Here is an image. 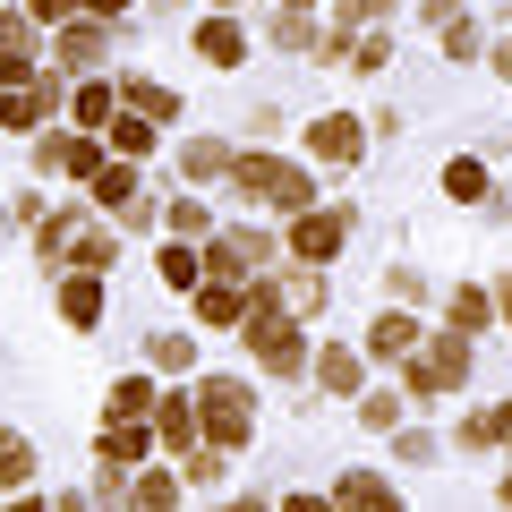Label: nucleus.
Masks as SVG:
<instances>
[{"mask_svg":"<svg viewBox=\"0 0 512 512\" xmlns=\"http://www.w3.org/2000/svg\"><path fill=\"white\" fill-rule=\"evenodd\" d=\"M43 111H35V86H0V128L18 137V128H35Z\"/></svg>","mask_w":512,"mask_h":512,"instance_id":"obj_35","label":"nucleus"},{"mask_svg":"<svg viewBox=\"0 0 512 512\" xmlns=\"http://www.w3.org/2000/svg\"><path fill=\"white\" fill-rule=\"evenodd\" d=\"M103 43H111V26H103V18H69L52 52H60V69H94V60H103Z\"/></svg>","mask_w":512,"mask_h":512,"instance_id":"obj_16","label":"nucleus"},{"mask_svg":"<svg viewBox=\"0 0 512 512\" xmlns=\"http://www.w3.org/2000/svg\"><path fill=\"white\" fill-rule=\"evenodd\" d=\"M86 18H103V26H111V18H128V0H86Z\"/></svg>","mask_w":512,"mask_h":512,"instance_id":"obj_44","label":"nucleus"},{"mask_svg":"<svg viewBox=\"0 0 512 512\" xmlns=\"http://www.w3.org/2000/svg\"><path fill=\"white\" fill-rule=\"evenodd\" d=\"M180 470H188V487H214V478L231 470V453H222V444H197V453H188Z\"/></svg>","mask_w":512,"mask_h":512,"instance_id":"obj_38","label":"nucleus"},{"mask_svg":"<svg viewBox=\"0 0 512 512\" xmlns=\"http://www.w3.org/2000/svg\"><path fill=\"white\" fill-rule=\"evenodd\" d=\"M487 444H512V402L478 410V419H461V453H487Z\"/></svg>","mask_w":512,"mask_h":512,"instance_id":"obj_27","label":"nucleus"},{"mask_svg":"<svg viewBox=\"0 0 512 512\" xmlns=\"http://www.w3.org/2000/svg\"><path fill=\"white\" fill-rule=\"evenodd\" d=\"M461 384H470V333H427L419 350H410V393H419V402H436V393H461Z\"/></svg>","mask_w":512,"mask_h":512,"instance_id":"obj_5","label":"nucleus"},{"mask_svg":"<svg viewBox=\"0 0 512 512\" xmlns=\"http://www.w3.org/2000/svg\"><path fill=\"white\" fill-rule=\"evenodd\" d=\"M274 52H316V26H308V9H282V18H274Z\"/></svg>","mask_w":512,"mask_h":512,"instance_id":"obj_36","label":"nucleus"},{"mask_svg":"<svg viewBox=\"0 0 512 512\" xmlns=\"http://www.w3.org/2000/svg\"><path fill=\"white\" fill-rule=\"evenodd\" d=\"M256 299H265L274 316H316V308H325V274L299 265V274H282V282H256Z\"/></svg>","mask_w":512,"mask_h":512,"instance_id":"obj_11","label":"nucleus"},{"mask_svg":"<svg viewBox=\"0 0 512 512\" xmlns=\"http://www.w3.org/2000/svg\"><path fill=\"white\" fill-rule=\"evenodd\" d=\"M128 512H180V470H137L128 478Z\"/></svg>","mask_w":512,"mask_h":512,"instance_id":"obj_20","label":"nucleus"},{"mask_svg":"<svg viewBox=\"0 0 512 512\" xmlns=\"http://www.w3.org/2000/svg\"><path fill=\"white\" fill-rule=\"evenodd\" d=\"M333 248H342V214H316V205H308V214H291V256H299V265L325 274Z\"/></svg>","mask_w":512,"mask_h":512,"instance_id":"obj_12","label":"nucleus"},{"mask_svg":"<svg viewBox=\"0 0 512 512\" xmlns=\"http://www.w3.org/2000/svg\"><path fill=\"white\" fill-rule=\"evenodd\" d=\"M504 504H512V470H504Z\"/></svg>","mask_w":512,"mask_h":512,"instance_id":"obj_50","label":"nucleus"},{"mask_svg":"<svg viewBox=\"0 0 512 512\" xmlns=\"http://www.w3.org/2000/svg\"><path fill=\"white\" fill-rule=\"evenodd\" d=\"M0 86H35V26L0 18Z\"/></svg>","mask_w":512,"mask_h":512,"instance_id":"obj_15","label":"nucleus"},{"mask_svg":"<svg viewBox=\"0 0 512 512\" xmlns=\"http://www.w3.org/2000/svg\"><path fill=\"white\" fill-rule=\"evenodd\" d=\"M154 436H163L171 461L197 453V444H205V427H197V393H163V402H154Z\"/></svg>","mask_w":512,"mask_h":512,"instance_id":"obj_8","label":"nucleus"},{"mask_svg":"<svg viewBox=\"0 0 512 512\" xmlns=\"http://www.w3.org/2000/svg\"><path fill=\"white\" fill-rule=\"evenodd\" d=\"M163 282H171V291H197V282H205V256L188 248V239H171V248H163Z\"/></svg>","mask_w":512,"mask_h":512,"instance_id":"obj_31","label":"nucleus"},{"mask_svg":"<svg viewBox=\"0 0 512 512\" xmlns=\"http://www.w3.org/2000/svg\"><path fill=\"white\" fill-rule=\"evenodd\" d=\"M120 111H137V120H180V94L171 86H154V77H120Z\"/></svg>","mask_w":512,"mask_h":512,"instance_id":"obj_17","label":"nucleus"},{"mask_svg":"<svg viewBox=\"0 0 512 512\" xmlns=\"http://www.w3.org/2000/svg\"><path fill=\"white\" fill-rule=\"evenodd\" d=\"M154 402H163V393H154V376H120V384H111L103 427H111V419H154Z\"/></svg>","mask_w":512,"mask_h":512,"instance_id":"obj_26","label":"nucleus"},{"mask_svg":"<svg viewBox=\"0 0 512 512\" xmlns=\"http://www.w3.org/2000/svg\"><path fill=\"white\" fill-rule=\"evenodd\" d=\"M60 316H69V325H103V274H69L60 282Z\"/></svg>","mask_w":512,"mask_h":512,"instance_id":"obj_22","label":"nucleus"},{"mask_svg":"<svg viewBox=\"0 0 512 512\" xmlns=\"http://www.w3.org/2000/svg\"><path fill=\"white\" fill-rule=\"evenodd\" d=\"M231 163H239V154L222 146V137H188V146H180V171H188V180H231Z\"/></svg>","mask_w":512,"mask_h":512,"instance_id":"obj_21","label":"nucleus"},{"mask_svg":"<svg viewBox=\"0 0 512 512\" xmlns=\"http://www.w3.org/2000/svg\"><path fill=\"white\" fill-rule=\"evenodd\" d=\"M274 512H342V504H333V495H282Z\"/></svg>","mask_w":512,"mask_h":512,"instance_id":"obj_43","label":"nucleus"},{"mask_svg":"<svg viewBox=\"0 0 512 512\" xmlns=\"http://www.w3.org/2000/svg\"><path fill=\"white\" fill-rule=\"evenodd\" d=\"M248 350H256V367H265V376H299V367H308V333H299V316H274L265 308V299L248 291Z\"/></svg>","mask_w":512,"mask_h":512,"instance_id":"obj_4","label":"nucleus"},{"mask_svg":"<svg viewBox=\"0 0 512 512\" xmlns=\"http://www.w3.org/2000/svg\"><path fill=\"white\" fill-rule=\"evenodd\" d=\"M282 9H308V0H282Z\"/></svg>","mask_w":512,"mask_h":512,"instance_id":"obj_51","label":"nucleus"},{"mask_svg":"<svg viewBox=\"0 0 512 512\" xmlns=\"http://www.w3.org/2000/svg\"><path fill=\"white\" fill-rule=\"evenodd\" d=\"M487 316H495V299H487V291H453V333H478Z\"/></svg>","mask_w":512,"mask_h":512,"instance_id":"obj_40","label":"nucleus"},{"mask_svg":"<svg viewBox=\"0 0 512 512\" xmlns=\"http://www.w3.org/2000/svg\"><path fill=\"white\" fill-rule=\"evenodd\" d=\"M137 461H146V419H111V427H103V453H94V470L128 478Z\"/></svg>","mask_w":512,"mask_h":512,"instance_id":"obj_14","label":"nucleus"},{"mask_svg":"<svg viewBox=\"0 0 512 512\" xmlns=\"http://www.w3.org/2000/svg\"><path fill=\"white\" fill-rule=\"evenodd\" d=\"M26 478H35V444L9 427V436H0V487H26Z\"/></svg>","mask_w":512,"mask_h":512,"instance_id":"obj_32","label":"nucleus"},{"mask_svg":"<svg viewBox=\"0 0 512 512\" xmlns=\"http://www.w3.org/2000/svg\"><path fill=\"white\" fill-rule=\"evenodd\" d=\"M231 180H239V197H248V205H274V214H308V205H316L308 163H282V154H239Z\"/></svg>","mask_w":512,"mask_h":512,"instance_id":"obj_1","label":"nucleus"},{"mask_svg":"<svg viewBox=\"0 0 512 512\" xmlns=\"http://www.w3.org/2000/svg\"><path fill=\"white\" fill-rule=\"evenodd\" d=\"M163 222H171V239H188V248H205V239H214V214H205L197 197H171Z\"/></svg>","mask_w":512,"mask_h":512,"instance_id":"obj_30","label":"nucleus"},{"mask_svg":"<svg viewBox=\"0 0 512 512\" xmlns=\"http://www.w3.org/2000/svg\"><path fill=\"white\" fill-rule=\"evenodd\" d=\"M197 52L214 60V69H239V60H248V35H239L231 18H205V26H197Z\"/></svg>","mask_w":512,"mask_h":512,"instance_id":"obj_24","label":"nucleus"},{"mask_svg":"<svg viewBox=\"0 0 512 512\" xmlns=\"http://www.w3.org/2000/svg\"><path fill=\"white\" fill-rule=\"evenodd\" d=\"M495 299H504V316H512V282H504V291H495Z\"/></svg>","mask_w":512,"mask_h":512,"instance_id":"obj_49","label":"nucleus"},{"mask_svg":"<svg viewBox=\"0 0 512 512\" xmlns=\"http://www.w3.org/2000/svg\"><path fill=\"white\" fill-rule=\"evenodd\" d=\"M419 9H427L436 26H444V18H461V0H419Z\"/></svg>","mask_w":512,"mask_h":512,"instance_id":"obj_45","label":"nucleus"},{"mask_svg":"<svg viewBox=\"0 0 512 512\" xmlns=\"http://www.w3.org/2000/svg\"><path fill=\"white\" fill-rule=\"evenodd\" d=\"M77 9H86V0H26V18H35V26H69Z\"/></svg>","mask_w":512,"mask_h":512,"instance_id":"obj_42","label":"nucleus"},{"mask_svg":"<svg viewBox=\"0 0 512 512\" xmlns=\"http://www.w3.org/2000/svg\"><path fill=\"white\" fill-rule=\"evenodd\" d=\"M35 248H43V265H69V274H103L111 256H120L94 214H43L35 222Z\"/></svg>","mask_w":512,"mask_h":512,"instance_id":"obj_2","label":"nucleus"},{"mask_svg":"<svg viewBox=\"0 0 512 512\" xmlns=\"http://www.w3.org/2000/svg\"><path fill=\"white\" fill-rule=\"evenodd\" d=\"M103 163H111V146H103V137H86V128L35 137V171H43V180H94Z\"/></svg>","mask_w":512,"mask_h":512,"instance_id":"obj_7","label":"nucleus"},{"mask_svg":"<svg viewBox=\"0 0 512 512\" xmlns=\"http://www.w3.org/2000/svg\"><path fill=\"white\" fill-rule=\"evenodd\" d=\"M214 9H231V0H214Z\"/></svg>","mask_w":512,"mask_h":512,"instance_id":"obj_52","label":"nucleus"},{"mask_svg":"<svg viewBox=\"0 0 512 512\" xmlns=\"http://www.w3.org/2000/svg\"><path fill=\"white\" fill-rule=\"evenodd\" d=\"M444 60H453V69H461V60H487V43H478L470 18H444Z\"/></svg>","mask_w":512,"mask_h":512,"instance_id":"obj_37","label":"nucleus"},{"mask_svg":"<svg viewBox=\"0 0 512 512\" xmlns=\"http://www.w3.org/2000/svg\"><path fill=\"white\" fill-rule=\"evenodd\" d=\"M444 197H453V205H487V163L453 154V163H444Z\"/></svg>","mask_w":512,"mask_h":512,"instance_id":"obj_29","label":"nucleus"},{"mask_svg":"<svg viewBox=\"0 0 512 512\" xmlns=\"http://www.w3.org/2000/svg\"><path fill=\"white\" fill-rule=\"evenodd\" d=\"M35 111H43V120L69 111V77H60V69H35Z\"/></svg>","mask_w":512,"mask_h":512,"instance_id":"obj_39","label":"nucleus"},{"mask_svg":"<svg viewBox=\"0 0 512 512\" xmlns=\"http://www.w3.org/2000/svg\"><path fill=\"white\" fill-rule=\"evenodd\" d=\"M359 146H367L359 111H325V120H308V154H316V163H359Z\"/></svg>","mask_w":512,"mask_h":512,"instance_id":"obj_10","label":"nucleus"},{"mask_svg":"<svg viewBox=\"0 0 512 512\" xmlns=\"http://www.w3.org/2000/svg\"><path fill=\"white\" fill-rule=\"evenodd\" d=\"M197 316L205 325H248V291L239 282H197Z\"/></svg>","mask_w":512,"mask_h":512,"instance_id":"obj_23","label":"nucleus"},{"mask_svg":"<svg viewBox=\"0 0 512 512\" xmlns=\"http://www.w3.org/2000/svg\"><path fill=\"white\" fill-rule=\"evenodd\" d=\"M384 9H393V0H333V26H342V35H359V26H376ZM342 35H333V43H342ZM333 43H325V52H333Z\"/></svg>","mask_w":512,"mask_h":512,"instance_id":"obj_34","label":"nucleus"},{"mask_svg":"<svg viewBox=\"0 0 512 512\" xmlns=\"http://www.w3.org/2000/svg\"><path fill=\"white\" fill-rule=\"evenodd\" d=\"M197 427H205V444L239 453V444L256 436V402H248V384H239V376H205V384H197Z\"/></svg>","mask_w":512,"mask_h":512,"instance_id":"obj_3","label":"nucleus"},{"mask_svg":"<svg viewBox=\"0 0 512 512\" xmlns=\"http://www.w3.org/2000/svg\"><path fill=\"white\" fill-rule=\"evenodd\" d=\"M146 359L163 367V376H188V359H197V342H188V333H154V342H146Z\"/></svg>","mask_w":512,"mask_h":512,"instance_id":"obj_33","label":"nucleus"},{"mask_svg":"<svg viewBox=\"0 0 512 512\" xmlns=\"http://www.w3.org/2000/svg\"><path fill=\"white\" fill-rule=\"evenodd\" d=\"M103 146H111V163H146V154H154V120H120V111H111Z\"/></svg>","mask_w":512,"mask_h":512,"instance_id":"obj_25","label":"nucleus"},{"mask_svg":"<svg viewBox=\"0 0 512 512\" xmlns=\"http://www.w3.org/2000/svg\"><path fill=\"white\" fill-rule=\"evenodd\" d=\"M487 60H495V69H504V77H512V35H504V43H495V52H487Z\"/></svg>","mask_w":512,"mask_h":512,"instance_id":"obj_46","label":"nucleus"},{"mask_svg":"<svg viewBox=\"0 0 512 512\" xmlns=\"http://www.w3.org/2000/svg\"><path fill=\"white\" fill-rule=\"evenodd\" d=\"M333 504H342V512H402V495L384 487L376 470H350L342 487H333Z\"/></svg>","mask_w":512,"mask_h":512,"instance_id":"obj_19","label":"nucleus"},{"mask_svg":"<svg viewBox=\"0 0 512 512\" xmlns=\"http://www.w3.org/2000/svg\"><path fill=\"white\" fill-rule=\"evenodd\" d=\"M359 419L376 427V436H393V427H402V393H367V402H359Z\"/></svg>","mask_w":512,"mask_h":512,"instance_id":"obj_41","label":"nucleus"},{"mask_svg":"<svg viewBox=\"0 0 512 512\" xmlns=\"http://www.w3.org/2000/svg\"><path fill=\"white\" fill-rule=\"evenodd\" d=\"M419 342H427V325H419V316H402V308H384L376 325H367V359H410Z\"/></svg>","mask_w":512,"mask_h":512,"instance_id":"obj_13","label":"nucleus"},{"mask_svg":"<svg viewBox=\"0 0 512 512\" xmlns=\"http://www.w3.org/2000/svg\"><path fill=\"white\" fill-rule=\"evenodd\" d=\"M274 256H282V248H274L265 231H214V239H205V282H239V291H248Z\"/></svg>","mask_w":512,"mask_h":512,"instance_id":"obj_6","label":"nucleus"},{"mask_svg":"<svg viewBox=\"0 0 512 512\" xmlns=\"http://www.w3.org/2000/svg\"><path fill=\"white\" fill-rule=\"evenodd\" d=\"M222 512H274V504H256V495H239V504H222Z\"/></svg>","mask_w":512,"mask_h":512,"instance_id":"obj_47","label":"nucleus"},{"mask_svg":"<svg viewBox=\"0 0 512 512\" xmlns=\"http://www.w3.org/2000/svg\"><path fill=\"white\" fill-rule=\"evenodd\" d=\"M111 111H120V86H103V77H86V86L69 94V120L86 128V137H103V128H111Z\"/></svg>","mask_w":512,"mask_h":512,"instance_id":"obj_18","label":"nucleus"},{"mask_svg":"<svg viewBox=\"0 0 512 512\" xmlns=\"http://www.w3.org/2000/svg\"><path fill=\"white\" fill-rule=\"evenodd\" d=\"M86 188H94V205H103V214H120V222H154V205L137 197V163H103Z\"/></svg>","mask_w":512,"mask_h":512,"instance_id":"obj_9","label":"nucleus"},{"mask_svg":"<svg viewBox=\"0 0 512 512\" xmlns=\"http://www.w3.org/2000/svg\"><path fill=\"white\" fill-rule=\"evenodd\" d=\"M316 384H325V393H359V350L325 342V350H316Z\"/></svg>","mask_w":512,"mask_h":512,"instance_id":"obj_28","label":"nucleus"},{"mask_svg":"<svg viewBox=\"0 0 512 512\" xmlns=\"http://www.w3.org/2000/svg\"><path fill=\"white\" fill-rule=\"evenodd\" d=\"M9 512H52V504H43V495H18V504H9Z\"/></svg>","mask_w":512,"mask_h":512,"instance_id":"obj_48","label":"nucleus"}]
</instances>
